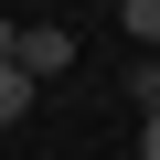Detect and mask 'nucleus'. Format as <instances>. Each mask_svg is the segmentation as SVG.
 I'll return each instance as SVG.
<instances>
[{"instance_id": "f257e3e1", "label": "nucleus", "mask_w": 160, "mask_h": 160, "mask_svg": "<svg viewBox=\"0 0 160 160\" xmlns=\"http://www.w3.org/2000/svg\"><path fill=\"white\" fill-rule=\"evenodd\" d=\"M22 75H32V86H53V75H75V32H53V22H32L22 32V53H11Z\"/></svg>"}, {"instance_id": "f03ea898", "label": "nucleus", "mask_w": 160, "mask_h": 160, "mask_svg": "<svg viewBox=\"0 0 160 160\" xmlns=\"http://www.w3.org/2000/svg\"><path fill=\"white\" fill-rule=\"evenodd\" d=\"M32 96H43L32 75H22V64H0V128H11V118H32Z\"/></svg>"}, {"instance_id": "7ed1b4c3", "label": "nucleus", "mask_w": 160, "mask_h": 160, "mask_svg": "<svg viewBox=\"0 0 160 160\" xmlns=\"http://www.w3.org/2000/svg\"><path fill=\"white\" fill-rule=\"evenodd\" d=\"M128 96H139V118H160V53H139V64H128Z\"/></svg>"}, {"instance_id": "20e7f679", "label": "nucleus", "mask_w": 160, "mask_h": 160, "mask_svg": "<svg viewBox=\"0 0 160 160\" xmlns=\"http://www.w3.org/2000/svg\"><path fill=\"white\" fill-rule=\"evenodd\" d=\"M118 22H128L139 43H160V0H128V11H118Z\"/></svg>"}, {"instance_id": "39448f33", "label": "nucleus", "mask_w": 160, "mask_h": 160, "mask_svg": "<svg viewBox=\"0 0 160 160\" xmlns=\"http://www.w3.org/2000/svg\"><path fill=\"white\" fill-rule=\"evenodd\" d=\"M139 160H160V118H139Z\"/></svg>"}, {"instance_id": "423d86ee", "label": "nucleus", "mask_w": 160, "mask_h": 160, "mask_svg": "<svg viewBox=\"0 0 160 160\" xmlns=\"http://www.w3.org/2000/svg\"><path fill=\"white\" fill-rule=\"evenodd\" d=\"M107 11H128V0H107Z\"/></svg>"}]
</instances>
